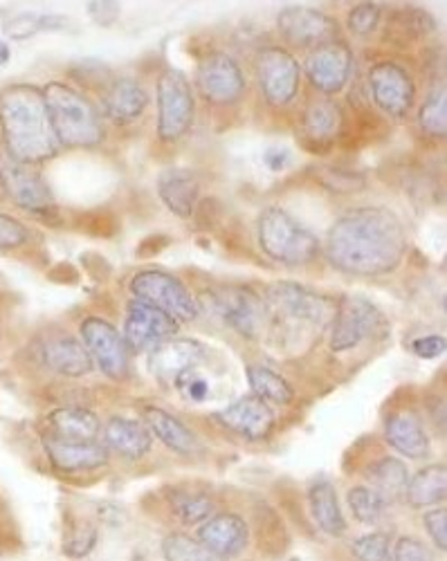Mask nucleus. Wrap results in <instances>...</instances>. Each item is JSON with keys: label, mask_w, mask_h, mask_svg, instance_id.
Instances as JSON below:
<instances>
[{"label": "nucleus", "mask_w": 447, "mask_h": 561, "mask_svg": "<svg viewBox=\"0 0 447 561\" xmlns=\"http://www.w3.org/2000/svg\"><path fill=\"white\" fill-rule=\"evenodd\" d=\"M408 252V233L387 207H360L342 214L326 233V261L342 274L385 276Z\"/></svg>", "instance_id": "f257e3e1"}, {"label": "nucleus", "mask_w": 447, "mask_h": 561, "mask_svg": "<svg viewBox=\"0 0 447 561\" xmlns=\"http://www.w3.org/2000/svg\"><path fill=\"white\" fill-rule=\"evenodd\" d=\"M0 130L5 153L25 164H41L59 151L43 92L21 83L0 92Z\"/></svg>", "instance_id": "f03ea898"}, {"label": "nucleus", "mask_w": 447, "mask_h": 561, "mask_svg": "<svg viewBox=\"0 0 447 561\" xmlns=\"http://www.w3.org/2000/svg\"><path fill=\"white\" fill-rule=\"evenodd\" d=\"M57 145L64 149H93L104 142V122L91 100L66 83L43 90Z\"/></svg>", "instance_id": "7ed1b4c3"}, {"label": "nucleus", "mask_w": 447, "mask_h": 561, "mask_svg": "<svg viewBox=\"0 0 447 561\" xmlns=\"http://www.w3.org/2000/svg\"><path fill=\"white\" fill-rule=\"evenodd\" d=\"M256 239L267 259L282 265H306L320 254V239L279 207H265L256 220Z\"/></svg>", "instance_id": "20e7f679"}, {"label": "nucleus", "mask_w": 447, "mask_h": 561, "mask_svg": "<svg viewBox=\"0 0 447 561\" xmlns=\"http://www.w3.org/2000/svg\"><path fill=\"white\" fill-rule=\"evenodd\" d=\"M267 321L279 325H297V329H324L335 321L340 304L329 297L310 290L295 280H277L265 293Z\"/></svg>", "instance_id": "39448f33"}, {"label": "nucleus", "mask_w": 447, "mask_h": 561, "mask_svg": "<svg viewBox=\"0 0 447 561\" xmlns=\"http://www.w3.org/2000/svg\"><path fill=\"white\" fill-rule=\"evenodd\" d=\"M205 304L214 317L243 337H256L267 323L265 299L248 286H222L207 293Z\"/></svg>", "instance_id": "423d86ee"}, {"label": "nucleus", "mask_w": 447, "mask_h": 561, "mask_svg": "<svg viewBox=\"0 0 447 561\" xmlns=\"http://www.w3.org/2000/svg\"><path fill=\"white\" fill-rule=\"evenodd\" d=\"M0 184L5 196L27 214L50 218L57 211L55 196L41 171L34 164L10 158L5 151H0Z\"/></svg>", "instance_id": "0eeeda50"}, {"label": "nucleus", "mask_w": 447, "mask_h": 561, "mask_svg": "<svg viewBox=\"0 0 447 561\" xmlns=\"http://www.w3.org/2000/svg\"><path fill=\"white\" fill-rule=\"evenodd\" d=\"M194 124V92L183 70L167 68L158 79V135L177 142Z\"/></svg>", "instance_id": "6e6552de"}, {"label": "nucleus", "mask_w": 447, "mask_h": 561, "mask_svg": "<svg viewBox=\"0 0 447 561\" xmlns=\"http://www.w3.org/2000/svg\"><path fill=\"white\" fill-rule=\"evenodd\" d=\"M130 293L138 301L167 312L177 323L192 321L198 314V306L183 280L162 270L138 272L130 278Z\"/></svg>", "instance_id": "1a4fd4ad"}, {"label": "nucleus", "mask_w": 447, "mask_h": 561, "mask_svg": "<svg viewBox=\"0 0 447 561\" xmlns=\"http://www.w3.org/2000/svg\"><path fill=\"white\" fill-rule=\"evenodd\" d=\"M389 329L387 317L382 310L365 299V297H346L335 314L333 333H331V351L346 353L360 346L367 340L385 335Z\"/></svg>", "instance_id": "9d476101"}, {"label": "nucleus", "mask_w": 447, "mask_h": 561, "mask_svg": "<svg viewBox=\"0 0 447 561\" xmlns=\"http://www.w3.org/2000/svg\"><path fill=\"white\" fill-rule=\"evenodd\" d=\"M369 92L374 104L389 117L402 119L414 108L416 83L412 75L396 61H380L369 72Z\"/></svg>", "instance_id": "9b49d317"}, {"label": "nucleus", "mask_w": 447, "mask_h": 561, "mask_svg": "<svg viewBox=\"0 0 447 561\" xmlns=\"http://www.w3.org/2000/svg\"><path fill=\"white\" fill-rule=\"evenodd\" d=\"M256 77L267 104L288 106L299 92V64L284 48H265L256 57Z\"/></svg>", "instance_id": "f8f14e48"}, {"label": "nucleus", "mask_w": 447, "mask_h": 561, "mask_svg": "<svg viewBox=\"0 0 447 561\" xmlns=\"http://www.w3.org/2000/svg\"><path fill=\"white\" fill-rule=\"evenodd\" d=\"M81 340L93 364L111 380H124L128 373V346L113 323L88 317L81 323Z\"/></svg>", "instance_id": "ddd939ff"}, {"label": "nucleus", "mask_w": 447, "mask_h": 561, "mask_svg": "<svg viewBox=\"0 0 447 561\" xmlns=\"http://www.w3.org/2000/svg\"><path fill=\"white\" fill-rule=\"evenodd\" d=\"M196 81L200 95L218 106L239 102L245 92L243 70L226 53H211L205 59H200Z\"/></svg>", "instance_id": "4468645a"}, {"label": "nucleus", "mask_w": 447, "mask_h": 561, "mask_svg": "<svg viewBox=\"0 0 447 561\" xmlns=\"http://www.w3.org/2000/svg\"><path fill=\"white\" fill-rule=\"evenodd\" d=\"M177 333V321L167 312L133 299L124 319V342L133 351H153Z\"/></svg>", "instance_id": "2eb2a0df"}, {"label": "nucleus", "mask_w": 447, "mask_h": 561, "mask_svg": "<svg viewBox=\"0 0 447 561\" xmlns=\"http://www.w3.org/2000/svg\"><path fill=\"white\" fill-rule=\"evenodd\" d=\"M353 70V55L344 41H331L326 45L312 50L306 59V79L310 85L324 92V95H335L340 92Z\"/></svg>", "instance_id": "dca6fc26"}, {"label": "nucleus", "mask_w": 447, "mask_h": 561, "mask_svg": "<svg viewBox=\"0 0 447 561\" xmlns=\"http://www.w3.org/2000/svg\"><path fill=\"white\" fill-rule=\"evenodd\" d=\"M282 36L297 45V48H320L331 41H337L340 25L329 14L312 8H286L277 19Z\"/></svg>", "instance_id": "f3484780"}, {"label": "nucleus", "mask_w": 447, "mask_h": 561, "mask_svg": "<svg viewBox=\"0 0 447 561\" xmlns=\"http://www.w3.org/2000/svg\"><path fill=\"white\" fill-rule=\"evenodd\" d=\"M342 124H344V115L335 102L331 100L312 102L301 117L299 142L310 153H318V156L329 153L335 145V139H340Z\"/></svg>", "instance_id": "a211bd4d"}, {"label": "nucleus", "mask_w": 447, "mask_h": 561, "mask_svg": "<svg viewBox=\"0 0 447 561\" xmlns=\"http://www.w3.org/2000/svg\"><path fill=\"white\" fill-rule=\"evenodd\" d=\"M218 423L226 425L230 432L248 438V440H263L275 430V411L273 407L259 400L256 396L241 398L228 404L218 415Z\"/></svg>", "instance_id": "6ab92c4d"}, {"label": "nucleus", "mask_w": 447, "mask_h": 561, "mask_svg": "<svg viewBox=\"0 0 447 561\" xmlns=\"http://www.w3.org/2000/svg\"><path fill=\"white\" fill-rule=\"evenodd\" d=\"M198 541L214 557H237L248 548L250 528L239 514L222 512L200 524Z\"/></svg>", "instance_id": "aec40b11"}, {"label": "nucleus", "mask_w": 447, "mask_h": 561, "mask_svg": "<svg viewBox=\"0 0 447 561\" xmlns=\"http://www.w3.org/2000/svg\"><path fill=\"white\" fill-rule=\"evenodd\" d=\"M207 355L205 344L196 340H167L149 355L153 376L160 382H175L185 370L196 368Z\"/></svg>", "instance_id": "412c9836"}, {"label": "nucleus", "mask_w": 447, "mask_h": 561, "mask_svg": "<svg viewBox=\"0 0 447 561\" xmlns=\"http://www.w3.org/2000/svg\"><path fill=\"white\" fill-rule=\"evenodd\" d=\"M43 449H46L50 462L59 472H93L108 462V447L93 443H70L53 436H43Z\"/></svg>", "instance_id": "4be33fe9"}, {"label": "nucleus", "mask_w": 447, "mask_h": 561, "mask_svg": "<svg viewBox=\"0 0 447 561\" xmlns=\"http://www.w3.org/2000/svg\"><path fill=\"white\" fill-rule=\"evenodd\" d=\"M158 196L167 209L181 218H190L200 198V182L192 169L171 167L158 175Z\"/></svg>", "instance_id": "5701e85b"}, {"label": "nucleus", "mask_w": 447, "mask_h": 561, "mask_svg": "<svg viewBox=\"0 0 447 561\" xmlns=\"http://www.w3.org/2000/svg\"><path fill=\"white\" fill-rule=\"evenodd\" d=\"M149 106V95L140 81L119 77L111 81L104 95V113L115 124H130L142 117Z\"/></svg>", "instance_id": "b1692460"}, {"label": "nucleus", "mask_w": 447, "mask_h": 561, "mask_svg": "<svg viewBox=\"0 0 447 561\" xmlns=\"http://www.w3.org/2000/svg\"><path fill=\"white\" fill-rule=\"evenodd\" d=\"M387 443L408 458H425L429 454V436L414 411H396L385 423Z\"/></svg>", "instance_id": "393cba45"}, {"label": "nucleus", "mask_w": 447, "mask_h": 561, "mask_svg": "<svg viewBox=\"0 0 447 561\" xmlns=\"http://www.w3.org/2000/svg\"><path fill=\"white\" fill-rule=\"evenodd\" d=\"M41 362L66 378H81L93 370V359L85 346L70 335H57L43 344Z\"/></svg>", "instance_id": "a878e982"}, {"label": "nucleus", "mask_w": 447, "mask_h": 561, "mask_svg": "<svg viewBox=\"0 0 447 561\" xmlns=\"http://www.w3.org/2000/svg\"><path fill=\"white\" fill-rule=\"evenodd\" d=\"M104 443L108 449L122 454L124 458L138 460L145 454H149L153 445V434L147 427L145 420H130L115 415L108 420V425L104 430Z\"/></svg>", "instance_id": "bb28decb"}, {"label": "nucleus", "mask_w": 447, "mask_h": 561, "mask_svg": "<svg viewBox=\"0 0 447 561\" xmlns=\"http://www.w3.org/2000/svg\"><path fill=\"white\" fill-rule=\"evenodd\" d=\"M53 438L70 443H93L100 436L102 423L98 413L81 407H61L48 415Z\"/></svg>", "instance_id": "cd10ccee"}, {"label": "nucleus", "mask_w": 447, "mask_h": 561, "mask_svg": "<svg viewBox=\"0 0 447 561\" xmlns=\"http://www.w3.org/2000/svg\"><path fill=\"white\" fill-rule=\"evenodd\" d=\"M145 423L151 430V434L156 438H160L162 445H167L175 454H183V456L196 454L198 440H196L194 432L183 423V420H177L173 413L158 409V407H147Z\"/></svg>", "instance_id": "c85d7f7f"}, {"label": "nucleus", "mask_w": 447, "mask_h": 561, "mask_svg": "<svg viewBox=\"0 0 447 561\" xmlns=\"http://www.w3.org/2000/svg\"><path fill=\"white\" fill-rule=\"evenodd\" d=\"M436 30V19L421 10V8H402L391 14L387 30H385V41L400 45V48H408V45H414L421 38H427Z\"/></svg>", "instance_id": "c756f323"}, {"label": "nucleus", "mask_w": 447, "mask_h": 561, "mask_svg": "<svg viewBox=\"0 0 447 561\" xmlns=\"http://www.w3.org/2000/svg\"><path fill=\"white\" fill-rule=\"evenodd\" d=\"M308 505L312 519H316L322 533L331 537H342L346 533V519L340 507L337 492L329 481L316 483L308 490Z\"/></svg>", "instance_id": "7c9ffc66"}, {"label": "nucleus", "mask_w": 447, "mask_h": 561, "mask_svg": "<svg viewBox=\"0 0 447 561\" xmlns=\"http://www.w3.org/2000/svg\"><path fill=\"white\" fill-rule=\"evenodd\" d=\"M367 479L371 481L374 490L385 499V503H391V501L405 499L408 483H410V470L402 460L387 456V458H380L374 465H369Z\"/></svg>", "instance_id": "2f4dec72"}, {"label": "nucleus", "mask_w": 447, "mask_h": 561, "mask_svg": "<svg viewBox=\"0 0 447 561\" xmlns=\"http://www.w3.org/2000/svg\"><path fill=\"white\" fill-rule=\"evenodd\" d=\"M447 496V470L443 462L429 465L408 483L405 499L412 507H432L443 503Z\"/></svg>", "instance_id": "473e14b6"}, {"label": "nucleus", "mask_w": 447, "mask_h": 561, "mask_svg": "<svg viewBox=\"0 0 447 561\" xmlns=\"http://www.w3.org/2000/svg\"><path fill=\"white\" fill-rule=\"evenodd\" d=\"M68 27H70V21L66 16L43 14V12H10L3 23L5 34L14 41H25L41 32H61Z\"/></svg>", "instance_id": "72a5a7b5"}, {"label": "nucleus", "mask_w": 447, "mask_h": 561, "mask_svg": "<svg viewBox=\"0 0 447 561\" xmlns=\"http://www.w3.org/2000/svg\"><path fill=\"white\" fill-rule=\"evenodd\" d=\"M248 382L254 396L267 404H290L295 398L288 380L265 366H248Z\"/></svg>", "instance_id": "f704fd0d"}, {"label": "nucleus", "mask_w": 447, "mask_h": 561, "mask_svg": "<svg viewBox=\"0 0 447 561\" xmlns=\"http://www.w3.org/2000/svg\"><path fill=\"white\" fill-rule=\"evenodd\" d=\"M169 505L187 526H200L211 517L214 501L200 492H169Z\"/></svg>", "instance_id": "c9c22d12"}, {"label": "nucleus", "mask_w": 447, "mask_h": 561, "mask_svg": "<svg viewBox=\"0 0 447 561\" xmlns=\"http://www.w3.org/2000/svg\"><path fill=\"white\" fill-rule=\"evenodd\" d=\"M419 126L432 137H445L447 133V98L445 85L434 88L419 111Z\"/></svg>", "instance_id": "e433bc0d"}, {"label": "nucleus", "mask_w": 447, "mask_h": 561, "mask_svg": "<svg viewBox=\"0 0 447 561\" xmlns=\"http://www.w3.org/2000/svg\"><path fill=\"white\" fill-rule=\"evenodd\" d=\"M162 554L167 561H218V557H214L198 539L183 533L164 537Z\"/></svg>", "instance_id": "4c0bfd02"}, {"label": "nucleus", "mask_w": 447, "mask_h": 561, "mask_svg": "<svg viewBox=\"0 0 447 561\" xmlns=\"http://www.w3.org/2000/svg\"><path fill=\"white\" fill-rule=\"evenodd\" d=\"M346 503L353 512V517L360 524H376L385 512V499L374 488H351L346 494Z\"/></svg>", "instance_id": "58836bf2"}, {"label": "nucleus", "mask_w": 447, "mask_h": 561, "mask_svg": "<svg viewBox=\"0 0 447 561\" xmlns=\"http://www.w3.org/2000/svg\"><path fill=\"white\" fill-rule=\"evenodd\" d=\"M351 550L357 561H387L391 550V539L385 533H371L357 539Z\"/></svg>", "instance_id": "ea45409f"}, {"label": "nucleus", "mask_w": 447, "mask_h": 561, "mask_svg": "<svg viewBox=\"0 0 447 561\" xmlns=\"http://www.w3.org/2000/svg\"><path fill=\"white\" fill-rule=\"evenodd\" d=\"M380 14H382V10L376 3H363V5H357L348 12L346 27L355 36H367L378 27Z\"/></svg>", "instance_id": "a19ab883"}, {"label": "nucleus", "mask_w": 447, "mask_h": 561, "mask_svg": "<svg viewBox=\"0 0 447 561\" xmlns=\"http://www.w3.org/2000/svg\"><path fill=\"white\" fill-rule=\"evenodd\" d=\"M387 561H434V554L423 541L414 537H400L396 543H391Z\"/></svg>", "instance_id": "79ce46f5"}, {"label": "nucleus", "mask_w": 447, "mask_h": 561, "mask_svg": "<svg viewBox=\"0 0 447 561\" xmlns=\"http://www.w3.org/2000/svg\"><path fill=\"white\" fill-rule=\"evenodd\" d=\"M30 241V231L16 218L0 214V250H19Z\"/></svg>", "instance_id": "37998d69"}, {"label": "nucleus", "mask_w": 447, "mask_h": 561, "mask_svg": "<svg viewBox=\"0 0 447 561\" xmlns=\"http://www.w3.org/2000/svg\"><path fill=\"white\" fill-rule=\"evenodd\" d=\"M83 229L91 233V237L113 239L119 229V222L111 211H93L83 218Z\"/></svg>", "instance_id": "c03bdc74"}, {"label": "nucleus", "mask_w": 447, "mask_h": 561, "mask_svg": "<svg viewBox=\"0 0 447 561\" xmlns=\"http://www.w3.org/2000/svg\"><path fill=\"white\" fill-rule=\"evenodd\" d=\"M175 387L183 391L187 400H194V402H203L209 396V385L196 368L185 370L183 376L175 380Z\"/></svg>", "instance_id": "a18cd8bd"}, {"label": "nucleus", "mask_w": 447, "mask_h": 561, "mask_svg": "<svg viewBox=\"0 0 447 561\" xmlns=\"http://www.w3.org/2000/svg\"><path fill=\"white\" fill-rule=\"evenodd\" d=\"M425 528H427V535L432 537V543L438 550H445L447 548V510L438 507V510L427 512L425 514Z\"/></svg>", "instance_id": "49530a36"}, {"label": "nucleus", "mask_w": 447, "mask_h": 561, "mask_svg": "<svg viewBox=\"0 0 447 561\" xmlns=\"http://www.w3.org/2000/svg\"><path fill=\"white\" fill-rule=\"evenodd\" d=\"M95 543H98V533L95 530H81V533H77L68 543H66V554L68 557H74V559H81V557H85L88 552H91L93 548H95Z\"/></svg>", "instance_id": "de8ad7c7"}, {"label": "nucleus", "mask_w": 447, "mask_h": 561, "mask_svg": "<svg viewBox=\"0 0 447 561\" xmlns=\"http://www.w3.org/2000/svg\"><path fill=\"white\" fill-rule=\"evenodd\" d=\"M412 351L423 357V359H434L438 355L445 353V337L440 335H427V337H419L412 344Z\"/></svg>", "instance_id": "09e8293b"}, {"label": "nucleus", "mask_w": 447, "mask_h": 561, "mask_svg": "<svg viewBox=\"0 0 447 561\" xmlns=\"http://www.w3.org/2000/svg\"><path fill=\"white\" fill-rule=\"evenodd\" d=\"M88 14H91L98 25H113V21L119 16V3H88Z\"/></svg>", "instance_id": "8fccbe9b"}, {"label": "nucleus", "mask_w": 447, "mask_h": 561, "mask_svg": "<svg viewBox=\"0 0 447 561\" xmlns=\"http://www.w3.org/2000/svg\"><path fill=\"white\" fill-rule=\"evenodd\" d=\"M263 162H265L267 169L282 171V169H286L288 162H290V151L284 149V147H273V149H267V151L263 153Z\"/></svg>", "instance_id": "3c124183"}, {"label": "nucleus", "mask_w": 447, "mask_h": 561, "mask_svg": "<svg viewBox=\"0 0 447 561\" xmlns=\"http://www.w3.org/2000/svg\"><path fill=\"white\" fill-rule=\"evenodd\" d=\"M167 245H169V239H167V237H149V239H145V241L138 245V256H140V259L153 256V254L162 252Z\"/></svg>", "instance_id": "603ef678"}, {"label": "nucleus", "mask_w": 447, "mask_h": 561, "mask_svg": "<svg viewBox=\"0 0 447 561\" xmlns=\"http://www.w3.org/2000/svg\"><path fill=\"white\" fill-rule=\"evenodd\" d=\"M12 59V50L5 41H0V66H8Z\"/></svg>", "instance_id": "864d4df0"}, {"label": "nucleus", "mask_w": 447, "mask_h": 561, "mask_svg": "<svg viewBox=\"0 0 447 561\" xmlns=\"http://www.w3.org/2000/svg\"><path fill=\"white\" fill-rule=\"evenodd\" d=\"M0 198H5V192H3V184H0Z\"/></svg>", "instance_id": "5fc2aeb1"}, {"label": "nucleus", "mask_w": 447, "mask_h": 561, "mask_svg": "<svg viewBox=\"0 0 447 561\" xmlns=\"http://www.w3.org/2000/svg\"><path fill=\"white\" fill-rule=\"evenodd\" d=\"M0 337H3V333H0Z\"/></svg>", "instance_id": "6e6d98bb"}]
</instances>
